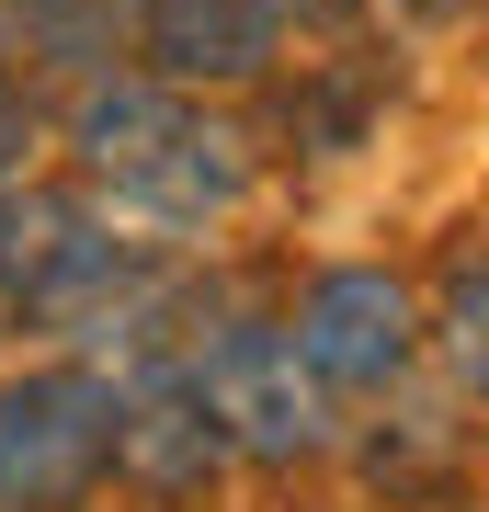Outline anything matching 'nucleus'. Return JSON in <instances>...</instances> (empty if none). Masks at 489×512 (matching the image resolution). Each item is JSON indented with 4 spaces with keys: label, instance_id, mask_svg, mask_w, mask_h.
Returning a JSON list of instances; mask_svg holds the SVG:
<instances>
[{
    "label": "nucleus",
    "instance_id": "1",
    "mask_svg": "<svg viewBox=\"0 0 489 512\" xmlns=\"http://www.w3.org/2000/svg\"><path fill=\"white\" fill-rule=\"evenodd\" d=\"M57 160L69 183L103 205L114 228L171 239V251H205L239 205L262 194V137L239 103L171 92L148 69H103L80 92H57Z\"/></svg>",
    "mask_w": 489,
    "mask_h": 512
},
{
    "label": "nucleus",
    "instance_id": "2",
    "mask_svg": "<svg viewBox=\"0 0 489 512\" xmlns=\"http://www.w3.org/2000/svg\"><path fill=\"white\" fill-rule=\"evenodd\" d=\"M182 353H194L205 399H217V433H228V456L251 478L342 467L353 410L330 399V387L308 376V353L285 342V308H262V296H239L228 274H205V308H194V330H182Z\"/></svg>",
    "mask_w": 489,
    "mask_h": 512
},
{
    "label": "nucleus",
    "instance_id": "3",
    "mask_svg": "<svg viewBox=\"0 0 489 512\" xmlns=\"http://www.w3.org/2000/svg\"><path fill=\"white\" fill-rule=\"evenodd\" d=\"M114 501V376L80 353L0 365V512H103Z\"/></svg>",
    "mask_w": 489,
    "mask_h": 512
},
{
    "label": "nucleus",
    "instance_id": "4",
    "mask_svg": "<svg viewBox=\"0 0 489 512\" xmlns=\"http://www.w3.org/2000/svg\"><path fill=\"white\" fill-rule=\"evenodd\" d=\"M285 342L308 353V376L330 387L342 410H376L399 399V387L433 376V319H421V274L399 262H319V274H296L285 296Z\"/></svg>",
    "mask_w": 489,
    "mask_h": 512
},
{
    "label": "nucleus",
    "instance_id": "5",
    "mask_svg": "<svg viewBox=\"0 0 489 512\" xmlns=\"http://www.w3.org/2000/svg\"><path fill=\"white\" fill-rule=\"evenodd\" d=\"M239 478L228 433H217V399H205L194 353H137L114 376V490L148 501V512H205Z\"/></svg>",
    "mask_w": 489,
    "mask_h": 512
},
{
    "label": "nucleus",
    "instance_id": "6",
    "mask_svg": "<svg viewBox=\"0 0 489 512\" xmlns=\"http://www.w3.org/2000/svg\"><path fill=\"white\" fill-rule=\"evenodd\" d=\"M296 57L273 0H137V69L205 103H251L273 69Z\"/></svg>",
    "mask_w": 489,
    "mask_h": 512
},
{
    "label": "nucleus",
    "instance_id": "7",
    "mask_svg": "<svg viewBox=\"0 0 489 512\" xmlns=\"http://www.w3.org/2000/svg\"><path fill=\"white\" fill-rule=\"evenodd\" d=\"M387 103H399V69H387L376 46H308L285 57V69L262 80V148H285V160H353L364 137L387 126Z\"/></svg>",
    "mask_w": 489,
    "mask_h": 512
},
{
    "label": "nucleus",
    "instance_id": "8",
    "mask_svg": "<svg viewBox=\"0 0 489 512\" xmlns=\"http://www.w3.org/2000/svg\"><path fill=\"white\" fill-rule=\"evenodd\" d=\"M103 228V205H91L69 171H35V183H12L0 194V353H35L46 342V296H57V274L80 262V239Z\"/></svg>",
    "mask_w": 489,
    "mask_h": 512
},
{
    "label": "nucleus",
    "instance_id": "9",
    "mask_svg": "<svg viewBox=\"0 0 489 512\" xmlns=\"http://www.w3.org/2000/svg\"><path fill=\"white\" fill-rule=\"evenodd\" d=\"M467 456H478V421L444 399V387H399V399H376L353 421L342 467L364 478L376 501H455L467 490Z\"/></svg>",
    "mask_w": 489,
    "mask_h": 512
},
{
    "label": "nucleus",
    "instance_id": "10",
    "mask_svg": "<svg viewBox=\"0 0 489 512\" xmlns=\"http://www.w3.org/2000/svg\"><path fill=\"white\" fill-rule=\"evenodd\" d=\"M0 23H12L23 80H46V92L137 69V0H0Z\"/></svg>",
    "mask_w": 489,
    "mask_h": 512
},
{
    "label": "nucleus",
    "instance_id": "11",
    "mask_svg": "<svg viewBox=\"0 0 489 512\" xmlns=\"http://www.w3.org/2000/svg\"><path fill=\"white\" fill-rule=\"evenodd\" d=\"M421 319H433V376L444 399L489 421V228H455L444 262L421 274Z\"/></svg>",
    "mask_w": 489,
    "mask_h": 512
},
{
    "label": "nucleus",
    "instance_id": "12",
    "mask_svg": "<svg viewBox=\"0 0 489 512\" xmlns=\"http://www.w3.org/2000/svg\"><path fill=\"white\" fill-rule=\"evenodd\" d=\"M57 148V92H35V80H0V194L35 183Z\"/></svg>",
    "mask_w": 489,
    "mask_h": 512
},
{
    "label": "nucleus",
    "instance_id": "13",
    "mask_svg": "<svg viewBox=\"0 0 489 512\" xmlns=\"http://www.w3.org/2000/svg\"><path fill=\"white\" fill-rule=\"evenodd\" d=\"M376 12H410V23H478L489 0H376Z\"/></svg>",
    "mask_w": 489,
    "mask_h": 512
},
{
    "label": "nucleus",
    "instance_id": "14",
    "mask_svg": "<svg viewBox=\"0 0 489 512\" xmlns=\"http://www.w3.org/2000/svg\"><path fill=\"white\" fill-rule=\"evenodd\" d=\"M0 80H23V57H12V23H0Z\"/></svg>",
    "mask_w": 489,
    "mask_h": 512
}]
</instances>
